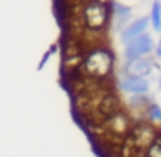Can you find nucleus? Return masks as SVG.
<instances>
[{
	"label": "nucleus",
	"mask_w": 161,
	"mask_h": 157,
	"mask_svg": "<svg viewBox=\"0 0 161 157\" xmlns=\"http://www.w3.org/2000/svg\"><path fill=\"white\" fill-rule=\"evenodd\" d=\"M113 67H114V55L106 47H92L90 50L83 54L80 66L76 71L83 78H92V80H106L111 76Z\"/></svg>",
	"instance_id": "obj_1"
},
{
	"label": "nucleus",
	"mask_w": 161,
	"mask_h": 157,
	"mask_svg": "<svg viewBox=\"0 0 161 157\" xmlns=\"http://www.w3.org/2000/svg\"><path fill=\"white\" fill-rule=\"evenodd\" d=\"M80 26L87 31L101 33L111 18V7L102 0H90L80 5Z\"/></svg>",
	"instance_id": "obj_2"
},
{
	"label": "nucleus",
	"mask_w": 161,
	"mask_h": 157,
	"mask_svg": "<svg viewBox=\"0 0 161 157\" xmlns=\"http://www.w3.org/2000/svg\"><path fill=\"white\" fill-rule=\"evenodd\" d=\"M154 47H156L154 38L146 31V33H142V35L135 36L132 42L125 43L123 57H125V60H130V59H137V57L149 55L151 52H154Z\"/></svg>",
	"instance_id": "obj_3"
},
{
	"label": "nucleus",
	"mask_w": 161,
	"mask_h": 157,
	"mask_svg": "<svg viewBox=\"0 0 161 157\" xmlns=\"http://www.w3.org/2000/svg\"><path fill=\"white\" fill-rule=\"evenodd\" d=\"M149 78L144 76H133V74H121L118 80V88L128 95L137 93H147L149 92Z\"/></svg>",
	"instance_id": "obj_4"
},
{
	"label": "nucleus",
	"mask_w": 161,
	"mask_h": 157,
	"mask_svg": "<svg viewBox=\"0 0 161 157\" xmlns=\"http://www.w3.org/2000/svg\"><path fill=\"white\" fill-rule=\"evenodd\" d=\"M154 69V60L149 55L137 57V59H130L123 64L121 74H133V76H144L147 78Z\"/></svg>",
	"instance_id": "obj_5"
},
{
	"label": "nucleus",
	"mask_w": 161,
	"mask_h": 157,
	"mask_svg": "<svg viewBox=\"0 0 161 157\" xmlns=\"http://www.w3.org/2000/svg\"><path fill=\"white\" fill-rule=\"evenodd\" d=\"M149 24H151V21H149V18H146V16H142V18H137V19H133V21H130L128 24H126L125 28L119 31L121 43L125 45V43L132 42L135 36L146 33L147 28H149Z\"/></svg>",
	"instance_id": "obj_6"
},
{
	"label": "nucleus",
	"mask_w": 161,
	"mask_h": 157,
	"mask_svg": "<svg viewBox=\"0 0 161 157\" xmlns=\"http://www.w3.org/2000/svg\"><path fill=\"white\" fill-rule=\"evenodd\" d=\"M111 14L114 16V24L119 31L132 21V7L119 2H111Z\"/></svg>",
	"instance_id": "obj_7"
},
{
	"label": "nucleus",
	"mask_w": 161,
	"mask_h": 157,
	"mask_svg": "<svg viewBox=\"0 0 161 157\" xmlns=\"http://www.w3.org/2000/svg\"><path fill=\"white\" fill-rule=\"evenodd\" d=\"M149 21H151V26H153L154 31L161 33V2L159 0H153Z\"/></svg>",
	"instance_id": "obj_8"
},
{
	"label": "nucleus",
	"mask_w": 161,
	"mask_h": 157,
	"mask_svg": "<svg viewBox=\"0 0 161 157\" xmlns=\"http://www.w3.org/2000/svg\"><path fill=\"white\" fill-rule=\"evenodd\" d=\"M153 102V98L149 97V92L147 93H137V95H132L130 97V105H132L133 109H144L146 111V107Z\"/></svg>",
	"instance_id": "obj_9"
},
{
	"label": "nucleus",
	"mask_w": 161,
	"mask_h": 157,
	"mask_svg": "<svg viewBox=\"0 0 161 157\" xmlns=\"http://www.w3.org/2000/svg\"><path fill=\"white\" fill-rule=\"evenodd\" d=\"M146 116L151 123H161V105H158L156 102H151L146 107Z\"/></svg>",
	"instance_id": "obj_10"
},
{
	"label": "nucleus",
	"mask_w": 161,
	"mask_h": 157,
	"mask_svg": "<svg viewBox=\"0 0 161 157\" xmlns=\"http://www.w3.org/2000/svg\"><path fill=\"white\" fill-rule=\"evenodd\" d=\"M154 52H156V57H158V59H161V38L158 40L156 47H154Z\"/></svg>",
	"instance_id": "obj_11"
},
{
	"label": "nucleus",
	"mask_w": 161,
	"mask_h": 157,
	"mask_svg": "<svg viewBox=\"0 0 161 157\" xmlns=\"http://www.w3.org/2000/svg\"><path fill=\"white\" fill-rule=\"evenodd\" d=\"M66 2H69V4H73V5H83V4H87V2H90V0H66Z\"/></svg>",
	"instance_id": "obj_12"
},
{
	"label": "nucleus",
	"mask_w": 161,
	"mask_h": 157,
	"mask_svg": "<svg viewBox=\"0 0 161 157\" xmlns=\"http://www.w3.org/2000/svg\"><path fill=\"white\" fill-rule=\"evenodd\" d=\"M158 85H159V90H161V74H159V83H158Z\"/></svg>",
	"instance_id": "obj_13"
}]
</instances>
